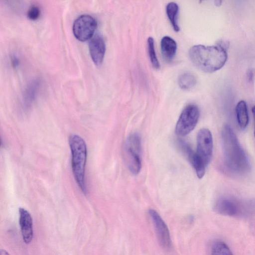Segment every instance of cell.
I'll use <instances>...</instances> for the list:
<instances>
[{
  "instance_id": "obj_9",
  "label": "cell",
  "mask_w": 255,
  "mask_h": 255,
  "mask_svg": "<svg viewBox=\"0 0 255 255\" xmlns=\"http://www.w3.org/2000/svg\"><path fill=\"white\" fill-rule=\"evenodd\" d=\"M149 214L153 223L160 246L165 250H170L171 247V241L167 226L160 216L154 210L150 209Z\"/></svg>"
},
{
  "instance_id": "obj_11",
  "label": "cell",
  "mask_w": 255,
  "mask_h": 255,
  "mask_svg": "<svg viewBox=\"0 0 255 255\" xmlns=\"http://www.w3.org/2000/svg\"><path fill=\"white\" fill-rule=\"evenodd\" d=\"M19 225L23 241L28 244L33 237L32 219L30 213L23 208L19 209Z\"/></svg>"
},
{
  "instance_id": "obj_10",
  "label": "cell",
  "mask_w": 255,
  "mask_h": 255,
  "mask_svg": "<svg viewBox=\"0 0 255 255\" xmlns=\"http://www.w3.org/2000/svg\"><path fill=\"white\" fill-rule=\"evenodd\" d=\"M89 49L91 58L97 66L103 63L106 52V44L103 37L96 34L90 39Z\"/></svg>"
},
{
  "instance_id": "obj_18",
  "label": "cell",
  "mask_w": 255,
  "mask_h": 255,
  "mask_svg": "<svg viewBox=\"0 0 255 255\" xmlns=\"http://www.w3.org/2000/svg\"><path fill=\"white\" fill-rule=\"evenodd\" d=\"M212 255H233L229 247L223 242L217 241L212 246Z\"/></svg>"
},
{
  "instance_id": "obj_12",
  "label": "cell",
  "mask_w": 255,
  "mask_h": 255,
  "mask_svg": "<svg viewBox=\"0 0 255 255\" xmlns=\"http://www.w3.org/2000/svg\"><path fill=\"white\" fill-rule=\"evenodd\" d=\"M181 146L194 168L197 176L199 178H202L205 173V164L197 152L193 151L186 143L181 142Z\"/></svg>"
},
{
  "instance_id": "obj_21",
  "label": "cell",
  "mask_w": 255,
  "mask_h": 255,
  "mask_svg": "<svg viewBox=\"0 0 255 255\" xmlns=\"http://www.w3.org/2000/svg\"><path fill=\"white\" fill-rule=\"evenodd\" d=\"M11 61L13 67H16L19 65V59L16 55H12Z\"/></svg>"
},
{
  "instance_id": "obj_15",
  "label": "cell",
  "mask_w": 255,
  "mask_h": 255,
  "mask_svg": "<svg viewBox=\"0 0 255 255\" xmlns=\"http://www.w3.org/2000/svg\"><path fill=\"white\" fill-rule=\"evenodd\" d=\"M236 112L238 124L242 129L245 128L249 123L248 107L244 101H241L237 104Z\"/></svg>"
},
{
  "instance_id": "obj_23",
  "label": "cell",
  "mask_w": 255,
  "mask_h": 255,
  "mask_svg": "<svg viewBox=\"0 0 255 255\" xmlns=\"http://www.w3.org/2000/svg\"><path fill=\"white\" fill-rule=\"evenodd\" d=\"M0 255H9L5 250H1Z\"/></svg>"
},
{
  "instance_id": "obj_7",
  "label": "cell",
  "mask_w": 255,
  "mask_h": 255,
  "mask_svg": "<svg viewBox=\"0 0 255 255\" xmlns=\"http://www.w3.org/2000/svg\"><path fill=\"white\" fill-rule=\"evenodd\" d=\"M97 26L96 19L89 14H82L74 21L73 32L75 37L80 41H84L91 39Z\"/></svg>"
},
{
  "instance_id": "obj_20",
  "label": "cell",
  "mask_w": 255,
  "mask_h": 255,
  "mask_svg": "<svg viewBox=\"0 0 255 255\" xmlns=\"http://www.w3.org/2000/svg\"><path fill=\"white\" fill-rule=\"evenodd\" d=\"M40 15V9L36 5L33 4L29 7L27 12V17L31 20L37 19Z\"/></svg>"
},
{
  "instance_id": "obj_22",
  "label": "cell",
  "mask_w": 255,
  "mask_h": 255,
  "mask_svg": "<svg viewBox=\"0 0 255 255\" xmlns=\"http://www.w3.org/2000/svg\"><path fill=\"white\" fill-rule=\"evenodd\" d=\"M252 110V113H253V116L254 117V119H255V106L253 107ZM254 135L255 137V125Z\"/></svg>"
},
{
  "instance_id": "obj_2",
  "label": "cell",
  "mask_w": 255,
  "mask_h": 255,
  "mask_svg": "<svg viewBox=\"0 0 255 255\" xmlns=\"http://www.w3.org/2000/svg\"><path fill=\"white\" fill-rule=\"evenodd\" d=\"M189 56L193 65L200 70L213 73L224 66L228 54L225 44L220 42L214 46H193L189 51Z\"/></svg>"
},
{
  "instance_id": "obj_5",
  "label": "cell",
  "mask_w": 255,
  "mask_h": 255,
  "mask_svg": "<svg viewBox=\"0 0 255 255\" xmlns=\"http://www.w3.org/2000/svg\"><path fill=\"white\" fill-rule=\"evenodd\" d=\"M141 141L139 135L134 133L127 138L124 147V154L128 168L133 174H138L141 169Z\"/></svg>"
},
{
  "instance_id": "obj_19",
  "label": "cell",
  "mask_w": 255,
  "mask_h": 255,
  "mask_svg": "<svg viewBox=\"0 0 255 255\" xmlns=\"http://www.w3.org/2000/svg\"><path fill=\"white\" fill-rule=\"evenodd\" d=\"M147 44L148 53L152 67L156 69H158L160 68V64L156 56L154 39L152 37H148Z\"/></svg>"
},
{
  "instance_id": "obj_4",
  "label": "cell",
  "mask_w": 255,
  "mask_h": 255,
  "mask_svg": "<svg viewBox=\"0 0 255 255\" xmlns=\"http://www.w3.org/2000/svg\"><path fill=\"white\" fill-rule=\"evenodd\" d=\"M214 210L226 216L250 217L255 214V199L244 201L230 197H221L216 201Z\"/></svg>"
},
{
  "instance_id": "obj_13",
  "label": "cell",
  "mask_w": 255,
  "mask_h": 255,
  "mask_svg": "<svg viewBox=\"0 0 255 255\" xmlns=\"http://www.w3.org/2000/svg\"><path fill=\"white\" fill-rule=\"evenodd\" d=\"M39 87V81L35 79L25 87L22 95V104L23 108L27 110L31 106L34 101Z\"/></svg>"
},
{
  "instance_id": "obj_6",
  "label": "cell",
  "mask_w": 255,
  "mask_h": 255,
  "mask_svg": "<svg viewBox=\"0 0 255 255\" xmlns=\"http://www.w3.org/2000/svg\"><path fill=\"white\" fill-rule=\"evenodd\" d=\"M199 116L200 111L197 106L193 104L187 106L177 121L176 133L179 136H185L189 133L196 127Z\"/></svg>"
},
{
  "instance_id": "obj_16",
  "label": "cell",
  "mask_w": 255,
  "mask_h": 255,
  "mask_svg": "<svg viewBox=\"0 0 255 255\" xmlns=\"http://www.w3.org/2000/svg\"><path fill=\"white\" fill-rule=\"evenodd\" d=\"M166 11L173 29L176 32L179 31V26L178 23L179 6L178 4L174 2L168 3L166 7Z\"/></svg>"
},
{
  "instance_id": "obj_1",
  "label": "cell",
  "mask_w": 255,
  "mask_h": 255,
  "mask_svg": "<svg viewBox=\"0 0 255 255\" xmlns=\"http://www.w3.org/2000/svg\"><path fill=\"white\" fill-rule=\"evenodd\" d=\"M222 139L224 162L227 170L238 176L248 174L251 170L250 163L235 132L228 125L223 128Z\"/></svg>"
},
{
  "instance_id": "obj_14",
  "label": "cell",
  "mask_w": 255,
  "mask_h": 255,
  "mask_svg": "<svg viewBox=\"0 0 255 255\" xmlns=\"http://www.w3.org/2000/svg\"><path fill=\"white\" fill-rule=\"evenodd\" d=\"M160 47L164 59L167 62L171 61L177 50V44L175 41L168 36H165L161 40Z\"/></svg>"
},
{
  "instance_id": "obj_8",
  "label": "cell",
  "mask_w": 255,
  "mask_h": 255,
  "mask_svg": "<svg viewBox=\"0 0 255 255\" xmlns=\"http://www.w3.org/2000/svg\"><path fill=\"white\" fill-rule=\"evenodd\" d=\"M213 141L211 131L207 128L201 129L197 136V153L206 166L212 156Z\"/></svg>"
},
{
  "instance_id": "obj_3",
  "label": "cell",
  "mask_w": 255,
  "mask_h": 255,
  "mask_svg": "<svg viewBox=\"0 0 255 255\" xmlns=\"http://www.w3.org/2000/svg\"><path fill=\"white\" fill-rule=\"evenodd\" d=\"M71 152V165L75 179L81 191L86 194L85 167L87 156V146L84 140L79 135L72 134L69 138Z\"/></svg>"
},
{
  "instance_id": "obj_17",
  "label": "cell",
  "mask_w": 255,
  "mask_h": 255,
  "mask_svg": "<svg viewBox=\"0 0 255 255\" xmlns=\"http://www.w3.org/2000/svg\"><path fill=\"white\" fill-rule=\"evenodd\" d=\"M178 83L182 89L189 90L196 85V79L192 73L186 72L182 74L179 77Z\"/></svg>"
}]
</instances>
